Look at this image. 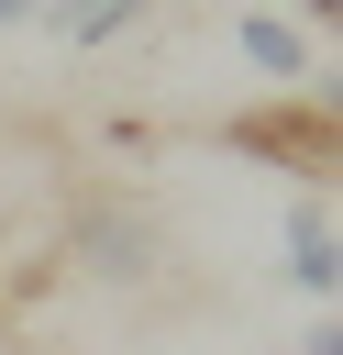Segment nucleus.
<instances>
[{
    "mask_svg": "<svg viewBox=\"0 0 343 355\" xmlns=\"http://www.w3.org/2000/svg\"><path fill=\"white\" fill-rule=\"evenodd\" d=\"M221 144H232V155H254V166H277V178H299V189H332V166H343L332 89H277V100L232 111V122H221Z\"/></svg>",
    "mask_w": 343,
    "mask_h": 355,
    "instance_id": "1",
    "label": "nucleus"
},
{
    "mask_svg": "<svg viewBox=\"0 0 343 355\" xmlns=\"http://www.w3.org/2000/svg\"><path fill=\"white\" fill-rule=\"evenodd\" d=\"M77 266H89V277L144 288V277H155V222H144V211H122V200H89V211H77Z\"/></svg>",
    "mask_w": 343,
    "mask_h": 355,
    "instance_id": "2",
    "label": "nucleus"
},
{
    "mask_svg": "<svg viewBox=\"0 0 343 355\" xmlns=\"http://www.w3.org/2000/svg\"><path fill=\"white\" fill-rule=\"evenodd\" d=\"M332 277H343V233H332V189H299V200H288V288L332 311Z\"/></svg>",
    "mask_w": 343,
    "mask_h": 355,
    "instance_id": "3",
    "label": "nucleus"
},
{
    "mask_svg": "<svg viewBox=\"0 0 343 355\" xmlns=\"http://www.w3.org/2000/svg\"><path fill=\"white\" fill-rule=\"evenodd\" d=\"M232 55L254 78H277V89H321V55H310V33L288 11H232Z\"/></svg>",
    "mask_w": 343,
    "mask_h": 355,
    "instance_id": "4",
    "label": "nucleus"
},
{
    "mask_svg": "<svg viewBox=\"0 0 343 355\" xmlns=\"http://www.w3.org/2000/svg\"><path fill=\"white\" fill-rule=\"evenodd\" d=\"M33 22H44V33L66 44V55H100V44L144 33V22H155V0H44Z\"/></svg>",
    "mask_w": 343,
    "mask_h": 355,
    "instance_id": "5",
    "label": "nucleus"
},
{
    "mask_svg": "<svg viewBox=\"0 0 343 355\" xmlns=\"http://www.w3.org/2000/svg\"><path fill=\"white\" fill-rule=\"evenodd\" d=\"M299 355H343V322H332V311H310V333H299Z\"/></svg>",
    "mask_w": 343,
    "mask_h": 355,
    "instance_id": "6",
    "label": "nucleus"
},
{
    "mask_svg": "<svg viewBox=\"0 0 343 355\" xmlns=\"http://www.w3.org/2000/svg\"><path fill=\"white\" fill-rule=\"evenodd\" d=\"M33 11H44V0H0V33H11V22H33Z\"/></svg>",
    "mask_w": 343,
    "mask_h": 355,
    "instance_id": "7",
    "label": "nucleus"
},
{
    "mask_svg": "<svg viewBox=\"0 0 343 355\" xmlns=\"http://www.w3.org/2000/svg\"><path fill=\"white\" fill-rule=\"evenodd\" d=\"M332 11H343V0H299V22H332Z\"/></svg>",
    "mask_w": 343,
    "mask_h": 355,
    "instance_id": "8",
    "label": "nucleus"
}]
</instances>
